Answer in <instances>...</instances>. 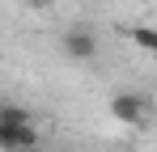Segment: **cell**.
<instances>
[{
  "label": "cell",
  "instance_id": "4",
  "mask_svg": "<svg viewBox=\"0 0 157 152\" xmlns=\"http://www.w3.org/2000/svg\"><path fill=\"white\" fill-rule=\"evenodd\" d=\"M123 38H128V42H136L140 51L157 55V30H153V25H123Z\"/></svg>",
  "mask_w": 157,
  "mask_h": 152
},
{
  "label": "cell",
  "instance_id": "5",
  "mask_svg": "<svg viewBox=\"0 0 157 152\" xmlns=\"http://www.w3.org/2000/svg\"><path fill=\"white\" fill-rule=\"evenodd\" d=\"M34 118H30L26 106H17V101H4L0 106V127H30Z\"/></svg>",
  "mask_w": 157,
  "mask_h": 152
},
{
  "label": "cell",
  "instance_id": "1",
  "mask_svg": "<svg viewBox=\"0 0 157 152\" xmlns=\"http://www.w3.org/2000/svg\"><path fill=\"white\" fill-rule=\"evenodd\" d=\"M106 110H110L115 123H123V127H140L144 123V97L140 93H115Z\"/></svg>",
  "mask_w": 157,
  "mask_h": 152
},
{
  "label": "cell",
  "instance_id": "2",
  "mask_svg": "<svg viewBox=\"0 0 157 152\" xmlns=\"http://www.w3.org/2000/svg\"><path fill=\"white\" fill-rule=\"evenodd\" d=\"M0 148L4 152H38V131L30 127H0Z\"/></svg>",
  "mask_w": 157,
  "mask_h": 152
},
{
  "label": "cell",
  "instance_id": "3",
  "mask_svg": "<svg viewBox=\"0 0 157 152\" xmlns=\"http://www.w3.org/2000/svg\"><path fill=\"white\" fill-rule=\"evenodd\" d=\"M64 55H68V59H94V55H98L94 30H85V25L68 30V34H64Z\"/></svg>",
  "mask_w": 157,
  "mask_h": 152
},
{
  "label": "cell",
  "instance_id": "6",
  "mask_svg": "<svg viewBox=\"0 0 157 152\" xmlns=\"http://www.w3.org/2000/svg\"><path fill=\"white\" fill-rule=\"evenodd\" d=\"M38 152H47V148H38Z\"/></svg>",
  "mask_w": 157,
  "mask_h": 152
}]
</instances>
